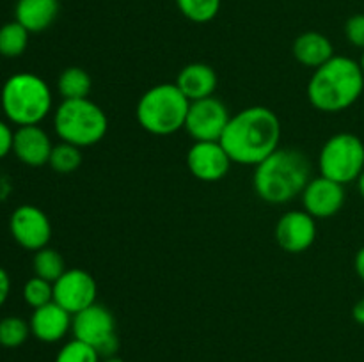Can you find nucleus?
I'll return each instance as SVG.
<instances>
[{"mask_svg": "<svg viewBox=\"0 0 364 362\" xmlns=\"http://www.w3.org/2000/svg\"><path fill=\"white\" fill-rule=\"evenodd\" d=\"M281 133L277 114L269 106L255 105L231 116L220 144L231 162L256 167L281 148Z\"/></svg>", "mask_w": 364, "mask_h": 362, "instance_id": "1", "label": "nucleus"}, {"mask_svg": "<svg viewBox=\"0 0 364 362\" xmlns=\"http://www.w3.org/2000/svg\"><path fill=\"white\" fill-rule=\"evenodd\" d=\"M311 181V163L295 148H279L255 167L252 185L262 201L287 204Z\"/></svg>", "mask_w": 364, "mask_h": 362, "instance_id": "2", "label": "nucleus"}, {"mask_svg": "<svg viewBox=\"0 0 364 362\" xmlns=\"http://www.w3.org/2000/svg\"><path fill=\"white\" fill-rule=\"evenodd\" d=\"M364 91V75L358 60L334 55L316 67L308 84V99L316 110L338 114L350 109Z\"/></svg>", "mask_w": 364, "mask_h": 362, "instance_id": "3", "label": "nucleus"}, {"mask_svg": "<svg viewBox=\"0 0 364 362\" xmlns=\"http://www.w3.org/2000/svg\"><path fill=\"white\" fill-rule=\"evenodd\" d=\"M0 106L6 119L16 126L39 124L52 112V89L39 75L14 73L4 82Z\"/></svg>", "mask_w": 364, "mask_h": 362, "instance_id": "4", "label": "nucleus"}, {"mask_svg": "<svg viewBox=\"0 0 364 362\" xmlns=\"http://www.w3.org/2000/svg\"><path fill=\"white\" fill-rule=\"evenodd\" d=\"M188 106L191 102L176 84H156L141 96L135 116L142 130L166 137L185 128Z\"/></svg>", "mask_w": 364, "mask_h": 362, "instance_id": "5", "label": "nucleus"}, {"mask_svg": "<svg viewBox=\"0 0 364 362\" xmlns=\"http://www.w3.org/2000/svg\"><path fill=\"white\" fill-rule=\"evenodd\" d=\"M53 128L60 142L77 148L98 144L109 131V119L98 103L89 98L63 99L53 112Z\"/></svg>", "mask_w": 364, "mask_h": 362, "instance_id": "6", "label": "nucleus"}, {"mask_svg": "<svg viewBox=\"0 0 364 362\" xmlns=\"http://www.w3.org/2000/svg\"><path fill=\"white\" fill-rule=\"evenodd\" d=\"M318 170L340 185L358 181L364 170V142L348 131L329 137L320 149Z\"/></svg>", "mask_w": 364, "mask_h": 362, "instance_id": "7", "label": "nucleus"}, {"mask_svg": "<svg viewBox=\"0 0 364 362\" xmlns=\"http://www.w3.org/2000/svg\"><path fill=\"white\" fill-rule=\"evenodd\" d=\"M71 332L78 341L95 348L102 358L114 357L119 350V337L116 334V318L102 304L89 305L84 311L73 314Z\"/></svg>", "mask_w": 364, "mask_h": 362, "instance_id": "8", "label": "nucleus"}, {"mask_svg": "<svg viewBox=\"0 0 364 362\" xmlns=\"http://www.w3.org/2000/svg\"><path fill=\"white\" fill-rule=\"evenodd\" d=\"M230 119L231 114L224 102L215 96H210V98L191 102L185 130L194 138V142L220 141Z\"/></svg>", "mask_w": 364, "mask_h": 362, "instance_id": "9", "label": "nucleus"}, {"mask_svg": "<svg viewBox=\"0 0 364 362\" xmlns=\"http://www.w3.org/2000/svg\"><path fill=\"white\" fill-rule=\"evenodd\" d=\"M9 231L13 240L25 251L38 252L48 247L52 224L48 215L34 204H21L11 213Z\"/></svg>", "mask_w": 364, "mask_h": 362, "instance_id": "10", "label": "nucleus"}, {"mask_svg": "<svg viewBox=\"0 0 364 362\" xmlns=\"http://www.w3.org/2000/svg\"><path fill=\"white\" fill-rule=\"evenodd\" d=\"M98 284L95 277L82 268H70L53 283V302L71 316L96 304Z\"/></svg>", "mask_w": 364, "mask_h": 362, "instance_id": "11", "label": "nucleus"}, {"mask_svg": "<svg viewBox=\"0 0 364 362\" xmlns=\"http://www.w3.org/2000/svg\"><path fill=\"white\" fill-rule=\"evenodd\" d=\"M231 158L220 141H199L191 146L187 153V167L198 180L213 183L230 172Z\"/></svg>", "mask_w": 364, "mask_h": 362, "instance_id": "12", "label": "nucleus"}, {"mask_svg": "<svg viewBox=\"0 0 364 362\" xmlns=\"http://www.w3.org/2000/svg\"><path fill=\"white\" fill-rule=\"evenodd\" d=\"M345 197V185L336 183L326 176H316L311 177L301 194L302 209L313 219H331L341 212Z\"/></svg>", "mask_w": 364, "mask_h": 362, "instance_id": "13", "label": "nucleus"}, {"mask_svg": "<svg viewBox=\"0 0 364 362\" xmlns=\"http://www.w3.org/2000/svg\"><path fill=\"white\" fill-rule=\"evenodd\" d=\"M316 240V219L304 209L288 212L277 220L276 241L288 254L306 252Z\"/></svg>", "mask_w": 364, "mask_h": 362, "instance_id": "14", "label": "nucleus"}, {"mask_svg": "<svg viewBox=\"0 0 364 362\" xmlns=\"http://www.w3.org/2000/svg\"><path fill=\"white\" fill-rule=\"evenodd\" d=\"M53 144L48 133L39 124H28V126H18L14 130L13 138V155L20 160L23 165L41 167L46 165L52 155Z\"/></svg>", "mask_w": 364, "mask_h": 362, "instance_id": "15", "label": "nucleus"}, {"mask_svg": "<svg viewBox=\"0 0 364 362\" xmlns=\"http://www.w3.org/2000/svg\"><path fill=\"white\" fill-rule=\"evenodd\" d=\"M71 322L73 316L55 302L34 309L28 319L32 336L41 343H59L71 330Z\"/></svg>", "mask_w": 364, "mask_h": 362, "instance_id": "16", "label": "nucleus"}, {"mask_svg": "<svg viewBox=\"0 0 364 362\" xmlns=\"http://www.w3.org/2000/svg\"><path fill=\"white\" fill-rule=\"evenodd\" d=\"M174 84L187 96L188 102H198V99L213 96L219 78H217L215 70L210 64L192 62L181 67Z\"/></svg>", "mask_w": 364, "mask_h": 362, "instance_id": "17", "label": "nucleus"}, {"mask_svg": "<svg viewBox=\"0 0 364 362\" xmlns=\"http://www.w3.org/2000/svg\"><path fill=\"white\" fill-rule=\"evenodd\" d=\"M59 16V0H18L14 20L23 25L31 34L52 27Z\"/></svg>", "mask_w": 364, "mask_h": 362, "instance_id": "18", "label": "nucleus"}, {"mask_svg": "<svg viewBox=\"0 0 364 362\" xmlns=\"http://www.w3.org/2000/svg\"><path fill=\"white\" fill-rule=\"evenodd\" d=\"M294 57L306 67H320L334 57V46L326 34L316 31L304 32L294 41Z\"/></svg>", "mask_w": 364, "mask_h": 362, "instance_id": "19", "label": "nucleus"}, {"mask_svg": "<svg viewBox=\"0 0 364 362\" xmlns=\"http://www.w3.org/2000/svg\"><path fill=\"white\" fill-rule=\"evenodd\" d=\"M92 80L85 70L78 66H70L57 78V92L63 99L87 98L91 92Z\"/></svg>", "mask_w": 364, "mask_h": 362, "instance_id": "20", "label": "nucleus"}, {"mask_svg": "<svg viewBox=\"0 0 364 362\" xmlns=\"http://www.w3.org/2000/svg\"><path fill=\"white\" fill-rule=\"evenodd\" d=\"M31 32L23 25L14 21H7L0 27V55L6 59H16L25 53L28 46Z\"/></svg>", "mask_w": 364, "mask_h": 362, "instance_id": "21", "label": "nucleus"}, {"mask_svg": "<svg viewBox=\"0 0 364 362\" xmlns=\"http://www.w3.org/2000/svg\"><path fill=\"white\" fill-rule=\"evenodd\" d=\"M32 270H34V275L41 277V279L48 280V283H55L68 268L59 251L45 247L41 248V251L34 252V258H32Z\"/></svg>", "mask_w": 364, "mask_h": 362, "instance_id": "22", "label": "nucleus"}, {"mask_svg": "<svg viewBox=\"0 0 364 362\" xmlns=\"http://www.w3.org/2000/svg\"><path fill=\"white\" fill-rule=\"evenodd\" d=\"M84 162L82 149L68 142H59L53 146L52 155H50L48 165L59 174H71L78 170V167Z\"/></svg>", "mask_w": 364, "mask_h": 362, "instance_id": "23", "label": "nucleus"}, {"mask_svg": "<svg viewBox=\"0 0 364 362\" xmlns=\"http://www.w3.org/2000/svg\"><path fill=\"white\" fill-rule=\"evenodd\" d=\"M31 334V323L20 316H6L0 319V346L20 348Z\"/></svg>", "mask_w": 364, "mask_h": 362, "instance_id": "24", "label": "nucleus"}, {"mask_svg": "<svg viewBox=\"0 0 364 362\" xmlns=\"http://www.w3.org/2000/svg\"><path fill=\"white\" fill-rule=\"evenodd\" d=\"M223 0H176L180 13L194 23H208L219 14Z\"/></svg>", "mask_w": 364, "mask_h": 362, "instance_id": "25", "label": "nucleus"}, {"mask_svg": "<svg viewBox=\"0 0 364 362\" xmlns=\"http://www.w3.org/2000/svg\"><path fill=\"white\" fill-rule=\"evenodd\" d=\"M23 300L32 309L50 304L53 302V283H48L38 275L31 277L23 286Z\"/></svg>", "mask_w": 364, "mask_h": 362, "instance_id": "26", "label": "nucleus"}, {"mask_svg": "<svg viewBox=\"0 0 364 362\" xmlns=\"http://www.w3.org/2000/svg\"><path fill=\"white\" fill-rule=\"evenodd\" d=\"M100 358L102 357H100L95 348L73 337L60 348L55 362H100Z\"/></svg>", "mask_w": 364, "mask_h": 362, "instance_id": "27", "label": "nucleus"}, {"mask_svg": "<svg viewBox=\"0 0 364 362\" xmlns=\"http://www.w3.org/2000/svg\"><path fill=\"white\" fill-rule=\"evenodd\" d=\"M345 38L352 46L364 50V13L348 18L345 23Z\"/></svg>", "mask_w": 364, "mask_h": 362, "instance_id": "28", "label": "nucleus"}, {"mask_svg": "<svg viewBox=\"0 0 364 362\" xmlns=\"http://www.w3.org/2000/svg\"><path fill=\"white\" fill-rule=\"evenodd\" d=\"M13 138L14 131L9 126V121L0 119V160L13 153Z\"/></svg>", "mask_w": 364, "mask_h": 362, "instance_id": "29", "label": "nucleus"}, {"mask_svg": "<svg viewBox=\"0 0 364 362\" xmlns=\"http://www.w3.org/2000/svg\"><path fill=\"white\" fill-rule=\"evenodd\" d=\"M11 293V277L9 273L6 272V268L0 266V307L7 302Z\"/></svg>", "mask_w": 364, "mask_h": 362, "instance_id": "30", "label": "nucleus"}, {"mask_svg": "<svg viewBox=\"0 0 364 362\" xmlns=\"http://www.w3.org/2000/svg\"><path fill=\"white\" fill-rule=\"evenodd\" d=\"M354 268H355V273L359 275V279L364 283V245L358 251V254H355L354 258Z\"/></svg>", "mask_w": 364, "mask_h": 362, "instance_id": "31", "label": "nucleus"}, {"mask_svg": "<svg viewBox=\"0 0 364 362\" xmlns=\"http://www.w3.org/2000/svg\"><path fill=\"white\" fill-rule=\"evenodd\" d=\"M352 316H354L355 323H359V325L364 327V297L361 300L355 302L354 309H352Z\"/></svg>", "mask_w": 364, "mask_h": 362, "instance_id": "32", "label": "nucleus"}, {"mask_svg": "<svg viewBox=\"0 0 364 362\" xmlns=\"http://www.w3.org/2000/svg\"><path fill=\"white\" fill-rule=\"evenodd\" d=\"M358 190L361 194V197L364 199V170L361 172V176L358 177Z\"/></svg>", "mask_w": 364, "mask_h": 362, "instance_id": "33", "label": "nucleus"}, {"mask_svg": "<svg viewBox=\"0 0 364 362\" xmlns=\"http://www.w3.org/2000/svg\"><path fill=\"white\" fill-rule=\"evenodd\" d=\"M100 362H124V361H123V358L117 357V355H114V357H107V358H103V361H100Z\"/></svg>", "mask_w": 364, "mask_h": 362, "instance_id": "34", "label": "nucleus"}, {"mask_svg": "<svg viewBox=\"0 0 364 362\" xmlns=\"http://www.w3.org/2000/svg\"><path fill=\"white\" fill-rule=\"evenodd\" d=\"M359 66H361V70H363V75H364V50H363V55H361V60H359Z\"/></svg>", "mask_w": 364, "mask_h": 362, "instance_id": "35", "label": "nucleus"}]
</instances>
